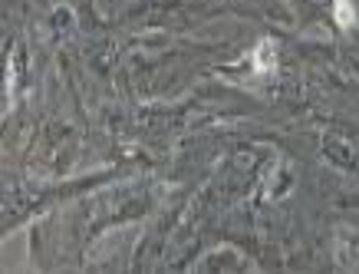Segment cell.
<instances>
[{"label":"cell","instance_id":"cell-1","mask_svg":"<svg viewBox=\"0 0 359 274\" xmlns=\"http://www.w3.org/2000/svg\"><path fill=\"white\" fill-rule=\"evenodd\" d=\"M333 20L339 30H353L356 27V7L353 0H333Z\"/></svg>","mask_w":359,"mask_h":274}]
</instances>
